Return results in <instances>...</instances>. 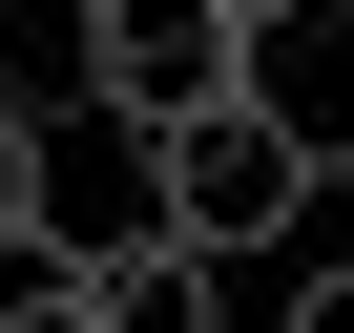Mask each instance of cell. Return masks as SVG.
I'll return each mask as SVG.
<instances>
[{
    "instance_id": "3",
    "label": "cell",
    "mask_w": 354,
    "mask_h": 333,
    "mask_svg": "<svg viewBox=\"0 0 354 333\" xmlns=\"http://www.w3.org/2000/svg\"><path fill=\"white\" fill-rule=\"evenodd\" d=\"M0 104L21 125H104V0H0Z\"/></svg>"
},
{
    "instance_id": "2",
    "label": "cell",
    "mask_w": 354,
    "mask_h": 333,
    "mask_svg": "<svg viewBox=\"0 0 354 333\" xmlns=\"http://www.w3.org/2000/svg\"><path fill=\"white\" fill-rule=\"evenodd\" d=\"M230 84H271V21L250 0H104V125H188Z\"/></svg>"
},
{
    "instance_id": "4",
    "label": "cell",
    "mask_w": 354,
    "mask_h": 333,
    "mask_svg": "<svg viewBox=\"0 0 354 333\" xmlns=\"http://www.w3.org/2000/svg\"><path fill=\"white\" fill-rule=\"evenodd\" d=\"M313 333H354V271H313Z\"/></svg>"
},
{
    "instance_id": "5",
    "label": "cell",
    "mask_w": 354,
    "mask_h": 333,
    "mask_svg": "<svg viewBox=\"0 0 354 333\" xmlns=\"http://www.w3.org/2000/svg\"><path fill=\"white\" fill-rule=\"evenodd\" d=\"M250 21H271V42H292V21H333V0H250Z\"/></svg>"
},
{
    "instance_id": "1",
    "label": "cell",
    "mask_w": 354,
    "mask_h": 333,
    "mask_svg": "<svg viewBox=\"0 0 354 333\" xmlns=\"http://www.w3.org/2000/svg\"><path fill=\"white\" fill-rule=\"evenodd\" d=\"M146 146H167V209H188L209 250H271V229H292V188H313L292 63H271V84H230V104H188V125H146Z\"/></svg>"
}]
</instances>
